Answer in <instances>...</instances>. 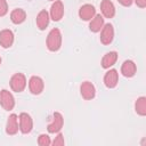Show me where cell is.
Masks as SVG:
<instances>
[{
  "label": "cell",
  "mask_w": 146,
  "mask_h": 146,
  "mask_svg": "<svg viewBox=\"0 0 146 146\" xmlns=\"http://www.w3.org/2000/svg\"><path fill=\"white\" fill-rule=\"evenodd\" d=\"M26 76L23 73H15L10 78V88L15 92H22L26 87Z\"/></svg>",
  "instance_id": "obj_2"
},
{
  "label": "cell",
  "mask_w": 146,
  "mask_h": 146,
  "mask_svg": "<svg viewBox=\"0 0 146 146\" xmlns=\"http://www.w3.org/2000/svg\"><path fill=\"white\" fill-rule=\"evenodd\" d=\"M18 125H19V130L22 133H30L33 129V120L31 117L30 114L23 112L19 114L18 116Z\"/></svg>",
  "instance_id": "obj_4"
},
{
  "label": "cell",
  "mask_w": 146,
  "mask_h": 146,
  "mask_svg": "<svg viewBox=\"0 0 146 146\" xmlns=\"http://www.w3.org/2000/svg\"><path fill=\"white\" fill-rule=\"evenodd\" d=\"M137 72V66L135 64L133 60H124L122 66H121V73L125 76V78H132Z\"/></svg>",
  "instance_id": "obj_15"
},
{
  "label": "cell",
  "mask_w": 146,
  "mask_h": 146,
  "mask_svg": "<svg viewBox=\"0 0 146 146\" xmlns=\"http://www.w3.org/2000/svg\"><path fill=\"white\" fill-rule=\"evenodd\" d=\"M0 104L6 111H11L15 106V98L13 94L7 89H2L0 91Z\"/></svg>",
  "instance_id": "obj_5"
},
{
  "label": "cell",
  "mask_w": 146,
  "mask_h": 146,
  "mask_svg": "<svg viewBox=\"0 0 146 146\" xmlns=\"http://www.w3.org/2000/svg\"><path fill=\"white\" fill-rule=\"evenodd\" d=\"M117 82H119V73L115 68H111L108 70L105 75H104V84L110 88V89H113L117 86Z\"/></svg>",
  "instance_id": "obj_10"
},
{
  "label": "cell",
  "mask_w": 146,
  "mask_h": 146,
  "mask_svg": "<svg viewBox=\"0 0 146 146\" xmlns=\"http://www.w3.org/2000/svg\"><path fill=\"white\" fill-rule=\"evenodd\" d=\"M14 33L9 29H5L0 31V46L2 48H9L14 43Z\"/></svg>",
  "instance_id": "obj_11"
},
{
  "label": "cell",
  "mask_w": 146,
  "mask_h": 146,
  "mask_svg": "<svg viewBox=\"0 0 146 146\" xmlns=\"http://www.w3.org/2000/svg\"><path fill=\"white\" fill-rule=\"evenodd\" d=\"M114 39V29H113V25L107 23V24H104L103 29L100 30V42L103 44H110L112 43Z\"/></svg>",
  "instance_id": "obj_8"
},
{
  "label": "cell",
  "mask_w": 146,
  "mask_h": 146,
  "mask_svg": "<svg viewBox=\"0 0 146 146\" xmlns=\"http://www.w3.org/2000/svg\"><path fill=\"white\" fill-rule=\"evenodd\" d=\"M38 144L40 146H49L51 144V140H50V137L46 133H42L38 137Z\"/></svg>",
  "instance_id": "obj_21"
},
{
  "label": "cell",
  "mask_w": 146,
  "mask_h": 146,
  "mask_svg": "<svg viewBox=\"0 0 146 146\" xmlns=\"http://www.w3.org/2000/svg\"><path fill=\"white\" fill-rule=\"evenodd\" d=\"M10 19L14 24H22L26 19V13L22 8H16L10 13Z\"/></svg>",
  "instance_id": "obj_19"
},
{
  "label": "cell",
  "mask_w": 146,
  "mask_h": 146,
  "mask_svg": "<svg viewBox=\"0 0 146 146\" xmlns=\"http://www.w3.org/2000/svg\"><path fill=\"white\" fill-rule=\"evenodd\" d=\"M49 16L55 22H58L63 18V16H64V5L60 0H55L52 2L51 7H50Z\"/></svg>",
  "instance_id": "obj_6"
},
{
  "label": "cell",
  "mask_w": 146,
  "mask_h": 146,
  "mask_svg": "<svg viewBox=\"0 0 146 146\" xmlns=\"http://www.w3.org/2000/svg\"><path fill=\"white\" fill-rule=\"evenodd\" d=\"M95 15H96V9L90 3H86L81 6L79 9V17L82 21H90Z\"/></svg>",
  "instance_id": "obj_13"
},
{
  "label": "cell",
  "mask_w": 146,
  "mask_h": 146,
  "mask_svg": "<svg viewBox=\"0 0 146 146\" xmlns=\"http://www.w3.org/2000/svg\"><path fill=\"white\" fill-rule=\"evenodd\" d=\"M100 11L104 17L112 18L115 15V6L111 0H103L100 2Z\"/></svg>",
  "instance_id": "obj_14"
},
{
  "label": "cell",
  "mask_w": 146,
  "mask_h": 146,
  "mask_svg": "<svg viewBox=\"0 0 146 146\" xmlns=\"http://www.w3.org/2000/svg\"><path fill=\"white\" fill-rule=\"evenodd\" d=\"M117 60V52L116 51H110L104 55L102 58V67L103 68H110L112 67Z\"/></svg>",
  "instance_id": "obj_18"
},
{
  "label": "cell",
  "mask_w": 146,
  "mask_h": 146,
  "mask_svg": "<svg viewBox=\"0 0 146 146\" xmlns=\"http://www.w3.org/2000/svg\"><path fill=\"white\" fill-rule=\"evenodd\" d=\"M0 64H1V57H0Z\"/></svg>",
  "instance_id": "obj_26"
},
{
  "label": "cell",
  "mask_w": 146,
  "mask_h": 146,
  "mask_svg": "<svg viewBox=\"0 0 146 146\" xmlns=\"http://www.w3.org/2000/svg\"><path fill=\"white\" fill-rule=\"evenodd\" d=\"M50 1H55V0H50Z\"/></svg>",
  "instance_id": "obj_27"
},
{
  "label": "cell",
  "mask_w": 146,
  "mask_h": 146,
  "mask_svg": "<svg viewBox=\"0 0 146 146\" xmlns=\"http://www.w3.org/2000/svg\"><path fill=\"white\" fill-rule=\"evenodd\" d=\"M49 21H50V16H49V13L47 10L43 9V10L39 11V14L36 15V19H35L38 29L41 31L46 30V27L49 25Z\"/></svg>",
  "instance_id": "obj_16"
},
{
  "label": "cell",
  "mask_w": 146,
  "mask_h": 146,
  "mask_svg": "<svg viewBox=\"0 0 146 146\" xmlns=\"http://www.w3.org/2000/svg\"><path fill=\"white\" fill-rule=\"evenodd\" d=\"M104 17L103 15L100 14H96L91 19H90V23H89V30L94 33H97V32H100V30L103 29L104 26Z\"/></svg>",
  "instance_id": "obj_17"
},
{
  "label": "cell",
  "mask_w": 146,
  "mask_h": 146,
  "mask_svg": "<svg viewBox=\"0 0 146 146\" xmlns=\"http://www.w3.org/2000/svg\"><path fill=\"white\" fill-rule=\"evenodd\" d=\"M64 125V119L63 115L59 112H54L51 122L48 124L47 130L49 133H58Z\"/></svg>",
  "instance_id": "obj_3"
},
{
  "label": "cell",
  "mask_w": 146,
  "mask_h": 146,
  "mask_svg": "<svg viewBox=\"0 0 146 146\" xmlns=\"http://www.w3.org/2000/svg\"><path fill=\"white\" fill-rule=\"evenodd\" d=\"M80 94L82 98H84L86 100H90L96 96V88L91 82L84 81L80 86Z\"/></svg>",
  "instance_id": "obj_9"
},
{
  "label": "cell",
  "mask_w": 146,
  "mask_h": 146,
  "mask_svg": "<svg viewBox=\"0 0 146 146\" xmlns=\"http://www.w3.org/2000/svg\"><path fill=\"white\" fill-rule=\"evenodd\" d=\"M122 6H124V7H129V6H131L132 5V2H133V0H117Z\"/></svg>",
  "instance_id": "obj_24"
},
{
  "label": "cell",
  "mask_w": 146,
  "mask_h": 146,
  "mask_svg": "<svg viewBox=\"0 0 146 146\" xmlns=\"http://www.w3.org/2000/svg\"><path fill=\"white\" fill-rule=\"evenodd\" d=\"M19 130V125H18V116L16 114H10L8 116L7 123H6V132L7 135H16Z\"/></svg>",
  "instance_id": "obj_12"
},
{
  "label": "cell",
  "mask_w": 146,
  "mask_h": 146,
  "mask_svg": "<svg viewBox=\"0 0 146 146\" xmlns=\"http://www.w3.org/2000/svg\"><path fill=\"white\" fill-rule=\"evenodd\" d=\"M135 1V3L138 6V7H140V8H145L146 7V0H133Z\"/></svg>",
  "instance_id": "obj_25"
},
{
  "label": "cell",
  "mask_w": 146,
  "mask_h": 146,
  "mask_svg": "<svg viewBox=\"0 0 146 146\" xmlns=\"http://www.w3.org/2000/svg\"><path fill=\"white\" fill-rule=\"evenodd\" d=\"M135 111L138 115L145 116L146 115V98L144 96L139 97L135 103Z\"/></svg>",
  "instance_id": "obj_20"
},
{
  "label": "cell",
  "mask_w": 146,
  "mask_h": 146,
  "mask_svg": "<svg viewBox=\"0 0 146 146\" xmlns=\"http://www.w3.org/2000/svg\"><path fill=\"white\" fill-rule=\"evenodd\" d=\"M47 48L50 51H58L62 47V33L59 31V29L55 27L52 30H50V32L48 33L47 36Z\"/></svg>",
  "instance_id": "obj_1"
},
{
  "label": "cell",
  "mask_w": 146,
  "mask_h": 146,
  "mask_svg": "<svg viewBox=\"0 0 146 146\" xmlns=\"http://www.w3.org/2000/svg\"><path fill=\"white\" fill-rule=\"evenodd\" d=\"M51 144H52L54 146H63V145L65 144V141H64V136L58 132V135L55 137V139H54V141H52Z\"/></svg>",
  "instance_id": "obj_22"
},
{
  "label": "cell",
  "mask_w": 146,
  "mask_h": 146,
  "mask_svg": "<svg viewBox=\"0 0 146 146\" xmlns=\"http://www.w3.org/2000/svg\"><path fill=\"white\" fill-rule=\"evenodd\" d=\"M8 13V3L6 0H0V17L5 16Z\"/></svg>",
  "instance_id": "obj_23"
},
{
  "label": "cell",
  "mask_w": 146,
  "mask_h": 146,
  "mask_svg": "<svg viewBox=\"0 0 146 146\" xmlns=\"http://www.w3.org/2000/svg\"><path fill=\"white\" fill-rule=\"evenodd\" d=\"M44 88V83L43 80L38 76V75H32L29 80V89L31 91V94L33 95H40L43 91Z\"/></svg>",
  "instance_id": "obj_7"
}]
</instances>
